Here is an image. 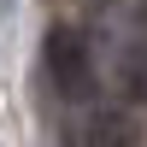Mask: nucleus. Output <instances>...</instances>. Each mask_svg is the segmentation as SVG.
I'll return each mask as SVG.
<instances>
[{"label": "nucleus", "instance_id": "obj_1", "mask_svg": "<svg viewBox=\"0 0 147 147\" xmlns=\"http://www.w3.org/2000/svg\"><path fill=\"white\" fill-rule=\"evenodd\" d=\"M41 65L47 77H53V88L65 94V100H82V94H94V59H88V41H82L77 30H47L41 41Z\"/></svg>", "mask_w": 147, "mask_h": 147}, {"label": "nucleus", "instance_id": "obj_2", "mask_svg": "<svg viewBox=\"0 0 147 147\" xmlns=\"http://www.w3.org/2000/svg\"><path fill=\"white\" fill-rule=\"evenodd\" d=\"M94 147H136V124H129V112H100V124H94Z\"/></svg>", "mask_w": 147, "mask_h": 147}, {"label": "nucleus", "instance_id": "obj_3", "mask_svg": "<svg viewBox=\"0 0 147 147\" xmlns=\"http://www.w3.org/2000/svg\"><path fill=\"white\" fill-rule=\"evenodd\" d=\"M118 77H124L129 100H147V35H141V41L124 53V71H118Z\"/></svg>", "mask_w": 147, "mask_h": 147}, {"label": "nucleus", "instance_id": "obj_4", "mask_svg": "<svg viewBox=\"0 0 147 147\" xmlns=\"http://www.w3.org/2000/svg\"><path fill=\"white\" fill-rule=\"evenodd\" d=\"M141 18H147V0H141Z\"/></svg>", "mask_w": 147, "mask_h": 147}]
</instances>
